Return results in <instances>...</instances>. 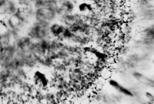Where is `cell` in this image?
<instances>
[{"instance_id": "cell-1", "label": "cell", "mask_w": 154, "mask_h": 104, "mask_svg": "<svg viewBox=\"0 0 154 104\" xmlns=\"http://www.w3.org/2000/svg\"><path fill=\"white\" fill-rule=\"evenodd\" d=\"M33 79L35 86L40 88H45L49 84V80L46 75L39 71L34 72Z\"/></svg>"}, {"instance_id": "cell-2", "label": "cell", "mask_w": 154, "mask_h": 104, "mask_svg": "<svg viewBox=\"0 0 154 104\" xmlns=\"http://www.w3.org/2000/svg\"><path fill=\"white\" fill-rule=\"evenodd\" d=\"M49 31L52 35L58 36L64 34L66 31V29L63 25L55 23L51 25L49 28Z\"/></svg>"}, {"instance_id": "cell-3", "label": "cell", "mask_w": 154, "mask_h": 104, "mask_svg": "<svg viewBox=\"0 0 154 104\" xmlns=\"http://www.w3.org/2000/svg\"><path fill=\"white\" fill-rule=\"evenodd\" d=\"M78 8L79 12L81 14L85 16L89 15L93 10L92 5L86 2L81 3L79 5Z\"/></svg>"}, {"instance_id": "cell-4", "label": "cell", "mask_w": 154, "mask_h": 104, "mask_svg": "<svg viewBox=\"0 0 154 104\" xmlns=\"http://www.w3.org/2000/svg\"><path fill=\"white\" fill-rule=\"evenodd\" d=\"M118 88H119L121 92H122L130 96L132 95L131 93L130 92L125 88L121 87L120 86H119Z\"/></svg>"}, {"instance_id": "cell-5", "label": "cell", "mask_w": 154, "mask_h": 104, "mask_svg": "<svg viewBox=\"0 0 154 104\" xmlns=\"http://www.w3.org/2000/svg\"><path fill=\"white\" fill-rule=\"evenodd\" d=\"M110 83L111 85L117 88L119 86L116 82L114 80H111Z\"/></svg>"}, {"instance_id": "cell-6", "label": "cell", "mask_w": 154, "mask_h": 104, "mask_svg": "<svg viewBox=\"0 0 154 104\" xmlns=\"http://www.w3.org/2000/svg\"><path fill=\"white\" fill-rule=\"evenodd\" d=\"M146 94L147 96L149 98H152L153 97L152 95L149 93H147Z\"/></svg>"}]
</instances>
